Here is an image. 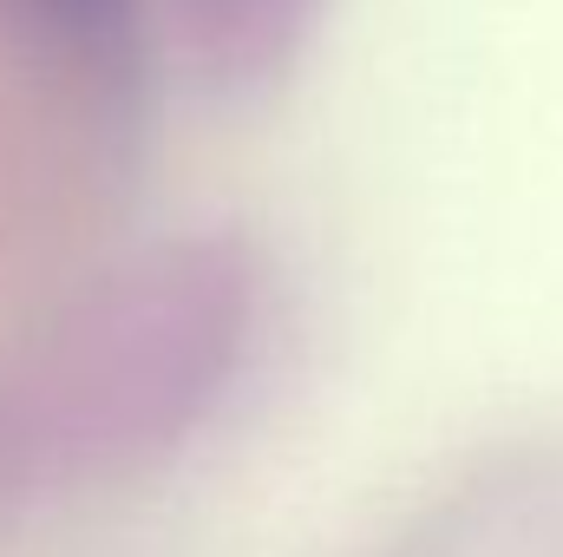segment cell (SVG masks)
<instances>
[{
  "instance_id": "6da1fadb",
  "label": "cell",
  "mask_w": 563,
  "mask_h": 557,
  "mask_svg": "<svg viewBox=\"0 0 563 557\" xmlns=\"http://www.w3.org/2000/svg\"><path fill=\"white\" fill-rule=\"evenodd\" d=\"M59 7H73V13H106L112 0H59Z\"/></svg>"
}]
</instances>
